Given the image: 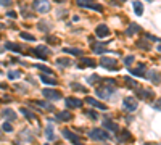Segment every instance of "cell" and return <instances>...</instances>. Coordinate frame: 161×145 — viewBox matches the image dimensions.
Returning <instances> with one entry per match:
<instances>
[{
	"mask_svg": "<svg viewBox=\"0 0 161 145\" xmlns=\"http://www.w3.org/2000/svg\"><path fill=\"white\" fill-rule=\"evenodd\" d=\"M89 137L92 140H108L110 134H108L106 129H103V127H95V129H92L89 132Z\"/></svg>",
	"mask_w": 161,
	"mask_h": 145,
	"instance_id": "6da1fadb",
	"label": "cell"
},
{
	"mask_svg": "<svg viewBox=\"0 0 161 145\" xmlns=\"http://www.w3.org/2000/svg\"><path fill=\"white\" fill-rule=\"evenodd\" d=\"M95 94H97V97H100V98H110L113 94H114V86H111V84H106V86H103V87H98L95 90Z\"/></svg>",
	"mask_w": 161,
	"mask_h": 145,
	"instance_id": "7a4b0ae2",
	"label": "cell"
},
{
	"mask_svg": "<svg viewBox=\"0 0 161 145\" xmlns=\"http://www.w3.org/2000/svg\"><path fill=\"white\" fill-rule=\"evenodd\" d=\"M32 8L36 10V12H39V13H48L52 5H50L48 0H34Z\"/></svg>",
	"mask_w": 161,
	"mask_h": 145,
	"instance_id": "3957f363",
	"label": "cell"
},
{
	"mask_svg": "<svg viewBox=\"0 0 161 145\" xmlns=\"http://www.w3.org/2000/svg\"><path fill=\"white\" fill-rule=\"evenodd\" d=\"M100 65L105 69H110V71H116L118 69V61H116V58H111V57H102Z\"/></svg>",
	"mask_w": 161,
	"mask_h": 145,
	"instance_id": "277c9868",
	"label": "cell"
},
{
	"mask_svg": "<svg viewBox=\"0 0 161 145\" xmlns=\"http://www.w3.org/2000/svg\"><path fill=\"white\" fill-rule=\"evenodd\" d=\"M137 107H139V103H137V98L134 97H126L124 102H123V108L126 111H129V113H134V111L137 110Z\"/></svg>",
	"mask_w": 161,
	"mask_h": 145,
	"instance_id": "5b68a950",
	"label": "cell"
},
{
	"mask_svg": "<svg viewBox=\"0 0 161 145\" xmlns=\"http://www.w3.org/2000/svg\"><path fill=\"white\" fill-rule=\"evenodd\" d=\"M42 94H44L45 98H47V100H52V102H56V100L61 98V94H60L58 90H53V89H44Z\"/></svg>",
	"mask_w": 161,
	"mask_h": 145,
	"instance_id": "8992f818",
	"label": "cell"
},
{
	"mask_svg": "<svg viewBox=\"0 0 161 145\" xmlns=\"http://www.w3.org/2000/svg\"><path fill=\"white\" fill-rule=\"evenodd\" d=\"M34 53H36L37 58H40V60H47V57L50 55V50L47 47H44V45H39L36 50H34Z\"/></svg>",
	"mask_w": 161,
	"mask_h": 145,
	"instance_id": "52a82bcc",
	"label": "cell"
},
{
	"mask_svg": "<svg viewBox=\"0 0 161 145\" xmlns=\"http://www.w3.org/2000/svg\"><path fill=\"white\" fill-rule=\"evenodd\" d=\"M95 36H97V37H100V39L108 37V36H110V29H108V26H105V24H98V26H97V29H95Z\"/></svg>",
	"mask_w": 161,
	"mask_h": 145,
	"instance_id": "ba28073f",
	"label": "cell"
},
{
	"mask_svg": "<svg viewBox=\"0 0 161 145\" xmlns=\"http://www.w3.org/2000/svg\"><path fill=\"white\" fill-rule=\"evenodd\" d=\"M147 77L153 82L155 86L159 84V71H158V69H150V71L147 72Z\"/></svg>",
	"mask_w": 161,
	"mask_h": 145,
	"instance_id": "9c48e42d",
	"label": "cell"
},
{
	"mask_svg": "<svg viewBox=\"0 0 161 145\" xmlns=\"http://www.w3.org/2000/svg\"><path fill=\"white\" fill-rule=\"evenodd\" d=\"M63 137L68 139V140H71V142H74L76 145H82V143H79V137L76 136V134H73L70 129H63Z\"/></svg>",
	"mask_w": 161,
	"mask_h": 145,
	"instance_id": "30bf717a",
	"label": "cell"
},
{
	"mask_svg": "<svg viewBox=\"0 0 161 145\" xmlns=\"http://www.w3.org/2000/svg\"><path fill=\"white\" fill-rule=\"evenodd\" d=\"M0 116H2V118H5V119H10V121H15V119H16V113H15L11 108L2 110V111H0Z\"/></svg>",
	"mask_w": 161,
	"mask_h": 145,
	"instance_id": "8fae6325",
	"label": "cell"
},
{
	"mask_svg": "<svg viewBox=\"0 0 161 145\" xmlns=\"http://www.w3.org/2000/svg\"><path fill=\"white\" fill-rule=\"evenodd\" d=\"M65 105L68 108H80L82 107V102H80V100H77V98H66L65 100Z\"/></svg>",
	"mask_w": 161,
	"mask_h": 145,
	"instance_id": "7c38bea8",
	"label": "cell"
},
{
	"mask_svg": "<svg viewBox=\"0 0 161 145\" xmlns=\"http://www.w3.org/2000/svg\"><path fill=\"white\" fill-rule=\"evenodd\" d=\"M85 102H87L90 107H94V108H97V110H102V111H105L106 110V107L103 103H100L98 100H95V98H90V97H87L85 98Z\"/></svg>",
	"mask_w": 161,
	"mask_h": 145,
	"instance_id": "4fadbf2b",
	"label": "cell"
},
{
	"mask_svg": "<svg viewBox=\"0 0 161 145\" xmlns=\"http://www.w3.org/2000/svg\"><path fill=\"white\" fill-rule=\"evenodd\" d=\"M103 129H108V131H111V132H116L119 127H118L116 122H113L111 119H105V121H103Z\"/></svg>",
	"mask_w": 161,
	"mask_h": 145,
	"instance_id": "5bb4252c",
	"label": "cell"
},
{
	"mask_svg": "<svg viewBox=\"0 0 161 145\" xmlns=\"http://www.w3.org/2000/svg\"><path fill=\"white\" fill-rule=\"evenodd\" d=\"M40 81H42L44 84H47V86H56V84H58L55 77H50L47 74H40Z\"/></svg>",
	"mask_w": 161,
	"mask_h": 145,
	"instance_id": "9a60e30c",
	"label": "cell"
},
{
	"mask_svg": "<svg viewBox=\"0 0 161 145\" xmlns=\"http://www.w3.org/2000/svg\"><path fill=\"white\" fill-rule=\"evenodd\" d=\"M140 31V26L139 24H135V23H132V24H129V27H127V31H126V36H134L135 32H139Z\"/></svg>",
	"mask_w": 161,
	"mask_h": 145,
	"instance_id": "2e32d148",
	"label": "cell"
},
{
	"mask_svg": "<svg viewBox=\"0 0 161 145\" xmlns=\"http://www.w3.org/2000/svg\"><path fill=\"white\" fill-rule=\"evenodd\" d=\"M56 119L58 121H70V119H73V115L70 111H61V113L56 115Z\"/></svg>",
	"mask_w": 161,
	"mask_h": 145,
	"instance_id": "e0dca14e",
	"label": "cell"
},
{
	"mask_svg": "<svg viewBox=\"0 0 161 145\" xmlns=\"http://www.w3.org/2000/svg\"><path fill=\"white\" fill-rule=\"evenodd\" d=\"M134 76H145V66L143 65H139L137 68H134V69H129Z\"/></svg>",
	"mask_w": 161,
	"mask_h": 145,
	"instance_id": "ac0fdd59",
	"label": "cell"
},
{
	"mask_svg": "<svg viewBox=\"0 0 161 145\" xmlns=\"http://www.w3.org/2000/svg\"><path fill=\"white\" fill-rule=\"evenodd\" d=\"M45 136H47L48 140H55V134H53V126H52V122H48L47 129H45Z\"/></svg>",
	"mask_w": 161,
	"mask_h": 145,
	"instance_id": "d6986e66",
	"label": "cell"
},
{
	"mask_svg": "<svg viewBox=\"0 0 161 145\" xmlns=\"http://www.w3.org/2000/svg\"><path fill=\"white\" fill-rule=\"evenodd\" d=\"M132 7H134V12H135L137 16H142L143 15V7H142L140 2H134V3H132Z\"/></svg>",
	"mask_w": 161,
	"mask_h": 145,
	"instance_id": "ffe728a7",
	"label": "cell"
},
{
	"mask_svg": "<svg viewBox=\"0 0 161 145\" xmlns=\"http://www.w3.org/2000/svg\"><path fill=\"white\" fill-rule=\"evenodd\" d=\"M63 52H65V53H71V55H79V57H82V55H84V52H82V50H80V48H63Z\"/></svg>",
	"mask_w": 161,
	"mask_h": 145,
	"instance_id": "44dd1931",
	"label": "cell"
},
{
	"mask_svg": "<svg viewBox=\"0 0 161 145\" xmlns=\"http://www.w3.org/2000/svg\"><path fill=\"white\" fill-rule=\"evenodd\" d=\"M5 48H7V50H13V52H21V47L18 45V44H13V42H7V44H5Z\"/></svg>",
	"mask_w": 161,
	"mask_h": 145,
	"instance_id": "7402d4cb",
	"label": "cell"
},
{
	"mask_svg": "<svg viewBox=\"0 0 161 145\" xmlns=\"http://www.w3.org/2000/svg\"><path fill=\"white\" fill-rule=\"evenodd\" d=\"M36 105H37V107H40V108H44L45 111H50V110H53V107H52L50 103H47V102H36Z\"/></svg>",
	"mask_w": 161,
	"mask_h": 145,
	"instance_id": "603a6c76",
	"label": "cell"
},
{
	"mask_svg": "<svg viewBox=\"0 0 161 145\" xmlns=\"http://www.w3.org/2000/svg\"><path fill=\"white\" fill-rule=\"evenodd\" d=\"M21 113L24 115L27 119H31V121H34V119H36V116H34V113H31V111L27 110V108H21Z\"/></svg>",
	"mask_w": 161,
	"mask_h": 145,
	"instance_id": "cb8c5ba5",
	"label": "cell"
},
{
	"mask_svg": "<svg viewBox=\"0 0 161 145\" xmlns=\"http://www.w3.org/2000/svg\"><path fill=\"white\" fill-rule=\"evenodd\" d=\"M153 95V92L152 90H145V89H142V90L139 92V97L140 98H150Z\"/></svg>",
	"mask_w": 161,
	"mask_h": 145,
	"instance_id": "d4e9b609",
	"label": "cell"
},
{
	"mask_svg": "<svg viewBox=\"0 0 161 145\" xmlns=\"http://www.w3.org/2000/svg\"><path fill=\"white\" fill-rule=\"evenodd\" d=\"M21 39H24V41H31V42H34L36 41V37H34L32 34H27V32H21Z\"/></svg>",
	"mask_w": 161,
	"mask_h": 145,
	"instance_id": "484cf974",
	"label": "cell"
},
{
	"mask_svg": "<svg viewBox=\"0 0 161 145\" xmlns=\"http://www.w3.org/2000/svg\"><path fill=\"white\" fill-rule=\"evenodd\" d=\"M56 65H58V66H70L71 61L68 58H60V60H56Z\"/></svg>",
	"mask_w": 161,
	"mask_h": 145,
	"instance_id": "4316f807",
	"label": "cell"
},
{
	"mask_svg": "<svg viewBox=\"0 0 161 145\" xmlns=\"http://www.w3.org/2000/svg\"><path fill=\"white\" fill-rule=\"evenodd\" d=\"M21 77V71H10L8 72V79H18Z\"/></svg>",
	"mask_w": 161,
	"mask_h": 145,
	"instance_id": "83f0119b",
	"label": "cell"
},
{
	"mask_svg": "<svg viewBox=\"0 0 161 145\" xmlns=\"http://www.w3.org/2000/svg\"><path fill=\"white\" fill-rule=\"evenodd\" d=\"M39 29H42L44 32H47V31H50V26H48L47 21H40V23H39Z\"/></svg>",
	"mask_w": 161,
	"mask_h": 145,
	"instance_id": "f1b7e54d",
	"label": "cell"
},
{
	"mask_svg": "<svg viewBox=\"0 0 161 145\" xmlns=\"http://www.w3.org/2000/svg\"><path fill=\"white\" fill-rule=\"evenodd\" d=\"M80 60H82V63H84V65H87V66H92V68H95V61H94V60H89V58H85V57H80Z\"/></svg>",
	"mask_w": 161,
	"mask_h": 145,
	"instance_id": "f546056e",
	"label": "cell"
},
{
	"mask_svg": "<svg viewBox=\"0 0 161 145\" xmlns=\"http://www.w3.org/2000/svg\"><path fill=\"white\" fill-rule=\"evenodd\" d=\"M2 129H3L5 132H11V131H13V126H11L8 121H5L3 124H2Z\"/></svg>",
	"mask_w": 161,
	"mask_h": 145,
	"instance_id": "4dcf8cb0",
	"label": "cell"
},
{
	"mask_svg": "<svg viewBox=\"0 0 161 145\" xmlns=\"http://www.w3.org/2000/svg\"><path fill=\"white\" fill-rule=\"evenodd\" d=\"M85 8H92V10H95V12H102L103 7H100V5H97V3H89Z\"/></svg>",
	"mask_w": 161,
	"mask_h": 145,
	"instance_id": "1f68e13d",
	"label": "cell"
},
{
	"mask_svg": "<svg viewBox=\"0 0 161 145\" xmlns=\"http://www.w3.org/2000/svg\"><path fill=\"white\" fill-rule=\"evenodd\" d=\"M76 2H77V5H79V7H87V5L92 2V0H76Z\"/></svg>",
	"mask_w": 161,
	"mask_h": 145,
	"instance_id": "d6a6232c",
	"label": "cell"
},
{
	"mask_svg": "<svg viewBox=\"0 0 161 145\" xmlns=\"http://www.w3.org/2000/svg\"><path fill=\"white\" fill-rule=\"evenodd\" d=\"M134 60H135V58L132 57V55H129V57H126V58H124V65H127V66H129V65L134 63Z\"/></svg>",
	"mask_w": 161,
	"mask_h": 145,
	"instance_id": "836d02e7",
	"label": "cell"
},
{
	"mask_svg": "<svg viewBox=\"0 0 161 145\" xmlns=\"http://www.w3.org/2000/svg\"><path fill=\"white\" fill-rule=\"evenodd\" d=\"M90 84H95V81H100V76H97V74H94V76H90L89 79H87Z\"/></svg>",
	"mask_w": 161,
	"mask_h": 145,
	"instance_id": "e575fe53",
	"label": "cell"
},
{
	"mask_svg": "<svg viewBox=\"0 0 161 145\" xmlns=\"http://www.w3.org/2000/svg\"><path fill=\"white\" fill-rule=\"evenodd\" d=\"M126 82H127V86L132 87V89L137 87V84H135V81H134V79H129V77H126Z\"/></svg>",
	"mask_w": 161,
	"mask_h": 145,
	"instance_id": "d590c367",
	"label": "cell"
},
{
	"mask_svg": "<svg viewBox=\"0 0 161 145\" xmlns=\"http://www.w3.org/2000/svg\"><path fill=\"white\" fill-rule=\"evenodd\" d=\"M137 44H139V47H140V48L143 47L145 50H150V45H147V42H145V41H139Z\"/></svg>",
	"mask_w": 161,
	"mask_h": 145,
	"instance_id": "8d00e7d4",
	"label": "cell"
},
{
	"mask_svg": "<svg viewBox=\"0 0 161 145\" xmlns=\"http://www.w3.org/2000/svg\"><path fill=\"white\" fill-rule=\"evenodd\" d=\"M71 87L74 89V90H80V92H85V89L82 86H79V84H71Z\"/></svg>",
	"mask_w": 161,
	"mask_h": 145,
	"instance_id": "74e56055",
	"label": "cell"
},
{
	"mask_svg": "<svg viewBox=\"0 0 161 145\" xmlns=\"http://www.w3.org/2000/svg\"><path fill=\"white\" fill-rule=\"evenodd\" d=\"M0 5H2V7H10L11 0H0Z\"/></svg>",
	"mask_w": 161,
	"mask_h": 145,
	"instance_id": "f35d334b",
	"label": "cell"
},
{
	"mask_svg": "<svg viewBox=\"0 0 161 145\" xmlns=\"http://www.w3.org/2000/svg\"><path fill=\"white\" fill-rule=\"evenodd\" d=\"M37 68H39L40 71H42V72H44V74H47V72H52V69H48V68H45V66H39V65H37Z\"/></svg>",
	"mask_w": 161,
	"mask_h": 145,
	"instance_id": "ab89813d",
	"label": "cell"
},
{
	"mask_svg": "<svg viewBox=\"0 0 161 145\" xmlns=\"http://www.w3.org/2000/svg\"><path fill=\"white\" fill-rule=\"evenodd\" d=\"M87 116L92 118V119H97V113H95V111H87Z\"/></svg>",
	"mask_w": 161,
	"mask_h": 145,
	"instance_id": "60d3db41",
	"label": "cell"
},
{
	"mask_svg": "<svg viewBox=\"0 0 161 145\" xmlns=\"http://www.w3.org/2000/svg\"><path fill=\"white\" fill-rule=\"evenodd\" d=\"M7 16H8V18H16V12H8Z\"/></svg>",
	"mask_w": 161,
	"mask_h": 145,
	"instance_id": "b9f144b4",
	"label": "cell"
},
{
	"mask_svg": "<svg viewBox=\"0 0 161 145\" xmlns=\"http://www.w3.org/2000/svg\"><path fill=\"white\" fill-rule=\"evenodd\" d=\"M153 108L156 110V111H159V100H156V103L153 105Z\"/></svg>",
	"mask_w": 161,
	"mask_h": 145,
	"instance_id": "7bdbcfd3",
	"label": "cell"
},
{
	"mask_svg": "<svg viewBox=\"0 0 161 145\" xmlns=\"http://www.w3.org/2000/svg\"><path fill=\"white\" fill-rule=\"evenodd\" d=\"M147 37L150 39V41H155V42H158V37H155V36H150V34H148Z\"/></svg>",
	"mask_w": 161,
	"mask_h": 145,
	"instance_id": "ee69618b",
	"label": "cell"
},
{
	"mask_svg": "<svg viewBox=\"0 0 161 145\" xmlns=\"http://www.w3.org/2000/svg\"><path fill=\"white\" fill-rule=\"evenodd\" d=\"M143 145H159V143H155V142H147V143H143Z\"/></svg>",
	"mask_w": 161,
	"mask_h": 145,
	"instance_id": "f6af8a7d",
	"label": "cell"
},
{
	"mask_svg": "<svg viewBox=\"0 0 161 145\" xmlns=\"http://www.w3.org/2000/svg\"><path fill=\"white\" fill-rule=\"evenodd\" d=\"M2 27H5V26H3V24H0V29H2Z\"/></svg>",
	"mask_w": 161,
	"mask_h": 145,
	"instance_id": "bcb514c9",
	"label": "cell"
},
{
	"mask_svg": "<svg viewBox=\"0 0 161 145\" xmlns=\"http://www.w3.org/2000/svg\"><path fill=\"white\" fill-rule=\"evenodd\" d=\"M148 2H152V0H148Z\"/></svg>",
	"mask_w": 161,
	"mask_h": 145,
	"instance_id": "7dc6e473",
	"label": "cell"
},
{
	"mask_svg": "<svg viewBox=\"0 0 161 145\" xmlns=\"http://www.w3.org/2000/svg\"><path fill=\"white\" fill-rule=\"evenodd\" d=\"M123 2H124V0H123Z\"/></svg>",
	"mask_w": 161,
	"mask_h": 145,
	"instance_id": "c3c4849f",
	"label": "cell"
}]
</instances>
